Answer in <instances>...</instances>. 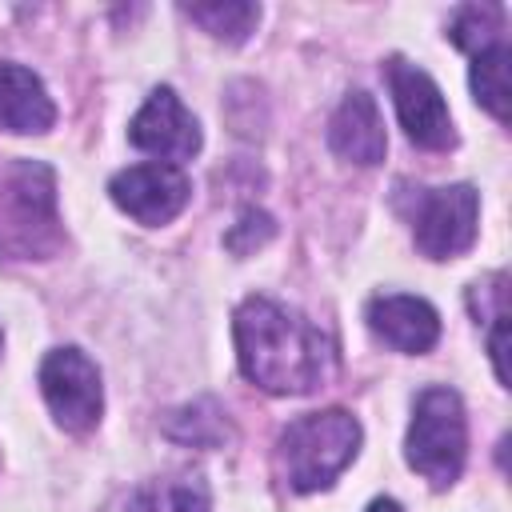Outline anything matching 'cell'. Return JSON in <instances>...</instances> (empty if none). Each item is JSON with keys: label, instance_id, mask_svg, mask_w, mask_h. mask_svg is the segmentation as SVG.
I'll return each instance as SVG.
<instances>
[{"label": "cell", "instance_id": "cell-18", "mask_svg": "<svg viewBox=\"0 0 512 512\" xmlns=\"http://www.w3.org/2000/svg\"><path fill=\"white\" fill-rule=\"evenodd\" d=\"M272 236H276V220H272L268 212H260V208H244L240 220L224 232V248H228L232 256H252V252L264 248Z\"/></svg>", "mask_w": 512, "mask_h": 512}, {"label": "cell", "instance_id": "cell-5", "mask_svg": "<svg viewBox=\"0 0 512 512\" xmlns=\"http://www.w3.org/2000/svg\"><path fill=\"white\" fill-rule=\"evenodd\" d=\"M40 392H44L56 424L68 428V432L96 428V420L104 412L100 368L80 348H52L44 356V364H40Z\"/></svg>", "mask_w": 512, "mask_h": 512}, {"label": "cell", "instance_id": "cell-13", "mask_svg": "<svg viewBox=\"0 0 512 512\" xmlns=\"http://www.w3.org/2000/svg\"><path fill=\"white\" fill-rule=\"evenodd\" d=\"M160 428L168 440L192 444V448H224L232 440V424L216 400H192V404L168 412L160 420Z\"/></svg>", "mask_w": 512, "mask_h": 512}, {"label": "cell", "instance_id": "cell-19", "mask_svg": "<svg viewBox=\"0 0 512 512\" xmlns=\"http://www.w3.org/2000/svg\"><path fill=\"white\" fill-rule=\"evenodd\" d=\"M504 332H508V312L492 316V336H488V352H492V364H496V380L508 384V368H504Z\"/></svg>", "mask_w": 512, "mask_h": 512}, {"label": "cell", "instance_id": "cell-14", "mask_svg": "<svg viewBox=\"0 0 512 512\" xmlns=\"http://www.w3.org/2000/svg\"><path fill=\"white\" fill-rule=\"evenodd\" d=\"M192 24H200L204 32H212L216 40H228V44H244L252 32H256V20H260V8L248 4V0H216V4H184L180 8Z\"/></svg>", "mask_w": 512, "mask_h": 512}, {"label": "cell", "instance_id": "cell-10", "mask_svg": "<svg viewBox=\"0 0 512 512\" xmlns=\"http://www.w3.org/2000/svg\"><path fill=\"white\" fill-rule=\"evenodd\" d=\"M328 144L336 156L352 160V164H380L384 152H388V136H384V120H380V108L376 100L356 88L340 100V108L332 112L328 120Z\"/></svg>", "mask_w": 512, "mask_h": 512}, {"label": "cell", "instance_id": "cell-3", "mask_svg": "<svg viewBox=\"0 0 512 512\" xmlns=\"http://www.w3.org/2000/svg\"><path fill=\"white\" fill-rule=\"evenodd\" d=\"M360 448V424L344 408H324L296 416L280 432V472L296 492H320L328 488L356 456Z\"/></svg>", "mask_w": 512, "mask_h": 512}, {"label": "cell", "instance_id": "cell-2", "mask_svg": "<svg viewBox=\"0 0 512 512\" xmlns=\"http://www.w3.org/2000/svg\"><path fill=\"white\" fill-rule=\"evenodd\" d=\"M64 244L56 216V176L40 160L0 164V256L48 260Z\"/></svg>", "mask_w": 512, "mask_h": 512}, {"label": "cell", "instance_id": "cell-20", "mask_svg": "<svg viewBox=\"0 0 512 512\" xmlns=\"http://www.w3.org/2000/svg\"><path fill=\"white\" fill-rule=\"evenodd\" d=\"M368 512H404V508H400L396 500H388V496H380V500H372V504H368Z\"/></svg>", "mask_w": 512, "mask_h": 512}, {"label": "cell", "instance_id": "cell-4", "mask_svg": "<svg viewBox=\"0 0 512 512\" xmlns=\"http://www.w3.org/2000/svg\"><path fill=\"white\" fill-rule=\"evenodd\" d=\"M464 452H468V420L460 396L444 384L424 388L416 396L408 424V444H404L408 464L432 488H448L464 468Z\"/></svg>", "mask_w": 512, "mask_h": 512}, {"label": "cell", "instance_id": "cell-7", "mask_svg": "<svg viewBox=\"0 0 512 512\" xmlns=\"http://www.w3.org/2000/svg\"><path fill=\"white\" fill-rule=\"evenodd\" d=\"M384 76H388L392 104H396V116H400L408 140L428 148V152L452 148L456 144V128H452V116H448V104H444L436 80L424 68H416V64H408L400 56L388 60Z\"/></svg>", "mask_w": 512, "mask_h": 512}, {"label": "cell", "instance_id": "cell-1", "mask_svg": "<svg viewBox=\"0 0 512 512\" xmlns=\"http://www.w3.org/2000/svg\"><path fill=\"white\" fill-rule=\"evenodd\" d=\"M232 336L240 372L264 392L304 396L324 388L336 372L332 340L280 300L248 296L232 316Z\"/></svg>", "mask_w": 512, "mask_h": 512}, {"label": "cell", "instance_id": "cell-8", "mask_svg": "<svg viewBox=\"0 0 512 512\" xmlns=\"http://www.w3.org/2000/svg\"><path fill=\"white\" fill-rule=\"evenodd\" d=\"M108 192L120 212H128L148 228L176 220L192 200V184L176 164H132L112 176Z\"/></svg>", "mask_w": 512, "mask_h": 512}, {"label": "cell", "instance_id": "cell-12", "mask_svg": "<svg viewBox=\"0 0 512 512\" xmlns=\"http://www.w3.org/2000/svg\"><path fill=\"white\" fill-rule=\"evenodd\" d=\"M52 120H56V104L44 80L32 68L0 64V132L32 136V132H48Z\"/></svg>", "mask_w": 512, "mask_h": 512}, {"label": "cell", "instance_id": "cell-21", "mask_svg": "<svg viewBox=\"0 0 512 512\" xmlns=\"http://www.w3.org/2000/svg\"><path fill=\"white\" fill-rule=\"evenodd\" d=\"M0 344H4V332H0Z\"/></svg>", "mask_w": 512, "mask_h": 512}, {"label": "cell", "instance_id": "cell-17", "mask_svg": "<svg viewBox=\"0 0 512 512\" xmlns=\"http://www.w3.org/2000/svg\"><path fill=\"white\" fill-rule=\"evenodd\" d=\"M448 36H452V44L468 48L472 56L492 44H504V8L500 4H464V8H456Z\"/></svg>", "mask_w": 512, "mask_h": 512}, {"label": "cell", "instance_id": "cell-15", "mask_svg": "<svg viewBox=\"0 0 512 512\" xmlns=\"http://www.w3.org/2000/svg\"><path fill=\"white\" fill-rule=\"evenodd\" d=\"M128 512H208V488L200 476L144 484L128 500Z\"/></svg>", "mask_w": 512, "mask_h": 512}, {"label": "cell", "instance_id": "cell-16", "mask_svg": "<svg viewBox=\"0 0 512 512\" xmlns=\"http://www.w3.org/2000/svg\"><path fill=\"white\" fill-rule=\"evenodd\" d=\"M508 44H492L472 56V96L488 108L500 124L508 120Z\"/></svg>", "mask_w": 512, "mask_h": 512}, {"label": "cell", "instance_id": "cell-11", "mask_svg": "<svg viewBox=\"0 0 512 512\" xmlns=\"http://www.w3.org/2000/svg\"><path fill=\"white\" fill-rule=\"evenodd\" d=\"M368 328L396 352H428L440 340V316L420 296H376L368 304Z\"/></svg>", "mask_w": 512, "mask_h": 512}, {"label": "cell", "instance_id": "cell-6", "mask_svg": "<svg viewBox=\"0 0 512 512\" xmlns=\"http://www.w3.org/2000/svg\"><path fill=\"white\" fill-rule=\"evenodd\" d=\"M476 220H480V196L472 184L432 188L416 200V216H412L416 248L428 260H452L472 248Z\"/></svg>", "mask_w": 512, "mask_h": 512}, {"label": "cell", "instance_id": "cell-9", "mask_svg": "<svg viewBox=\"0 0 512 512\" xmlns=\"http://www.w3.org/2000/svg\"><path fill=\"white\" fill-rule=\"evenodd\" d=\"M128 140L160 160H188L200 152V124L172 88H156L128 124Z\"/></svg>", "mask_w": 512, "mask_h": 512}]
</instances>
